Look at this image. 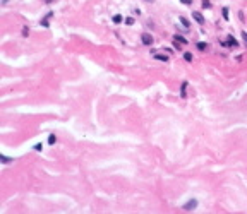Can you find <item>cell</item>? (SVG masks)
I'll return each mask as SVG.
<instances>
[{
  "mask_svg": "<svg viewBox=\"0 0 247 214\" xmlns=\"http://www.w3.org/2000/svg\"><path fill=\"white\" fill-rule=\"evenodd\" d=\"M223 45H225V46H230V48H235V46H238V41L235 38H233V36H232V34H228L227 36V39H225V43H223Z\"/></svg>",
  "mask_w": 247,
  "mask_h": 214,
  "instance_id": "1",
  "label": "cell"
},
{
  "mask_svg": "<svg viewBox=\"0 0 247 214\" xmlns=\"http://www.w3.org/2000/svg\"><path fill=\"white\" fill-rule=\"evenodd\" d=\"M141 41H142V45L151 46V45H153V36L148 34V33H142V34H141Z\"/></svg>",
  "mask_w": 247,
  "mask_h": 214,
  "instance_id": "2",
  "label": "cell"
},
{
  "mask_svg": "<svg viewBox=\"0 0 247 214\" xmlns=\"http://www.w3.org/2000/svg\"><path fill=\"white\" fill-rule=\"evenodd\" d=\"M196 207H198V200H196V199H192V200H189L187 204H184L182 209H184V211H187V213H190V211H194Z\"/></svg>",
  "mask_w": 247,
  "mask_h": 214,
  "instance_id": "3",
  "label": "cell"
},
{
  "mask_svg": "<svg viewBox=\"0 0 247 214\" xmlns=\"http://www.w3.org/2000/svg\"><path fill=\"white\" fill-rule=\"evenodd\" d=\"M151 55H153L156 60H160V62H168V55L167 53L163 55V53H160V51H156V50H151Z\"/></svg>",
  "mask_w": 247,
  "mask_h": 214,
  "instance_id": "4",
  "label": "cell"
},
{
  "mask_svg": "<svg viewBox=\"0 0 247 214\" xmlns=\"http://www.w3.org/2000/svg\"><path fill=\"white\" fill-rule=\"evenodd\" d=\"M192 19L196 21L198 24H201V26L204 24V17H203V14H201V12H192Z\"/></svg>",
  "mask_w": 247,
  "mask_h": 214,
  "instance_id": "5",
  "label": "cell"
},
{
  "mask_svg": "<svg viewBox=\"0 0 247 214\" xmlns=\"http://www.w3.org/2000/svg\"><path fill=\"white\" fill-rule=\"evenodd\" d=\"M187 86H189V82L184 81L182 86H180V98H187Z\"/></svg>",
  "mask_w": 247,
  "mask_h": 214,
  "instance_id": "6",
  "label": "cell"
},
{
  "mask_svg": "<svg viewBox=\"0 0 247 214\" xmlns=\"http://www.w3.org/2000/svg\"><path fill=\"white\" fill-rule=\"evenodd\" d=\"M196 46H198L199 51H206L209 46H208V43H204V41H199V43H196Z\"/></svg>",
  "mask_w": 247,
  "mask_h": 214,
  "instance_id": "7",
  "label": "cell"
},
{
  "mask_svg": "<svg viewBox=\"0 0 247 214\" xmlns=\"http://www.w3.org/2000/svg\"><path fill=\"white\" fill-rule=\"evenodd\" d=\"M52 16H53V12H48V14H47V17H45V19L40 22L43 28H48V21H50V17H52Z\"/></svg>",
  "mask_w": 247,
  "mask_h": 214,
  "instance_id": "8",
  "label": "cell"
},
{
  "mask_svg": "<svg viewBox=\"0 0 247 214\" xmlns=\"http://www.w3.org/2000/svg\"><path fill=\"white\" fill-rule=\"evenodd\" d=\"M173 39H175L177 43H180V45H187V39L184 38V36H180V34H177V36H173Z\"/></svg>",
  "mask_w": 247,
  "mask_h": 214,
  "instance_id": "9",
  "label": "cell"
},
{
  "mask_svg": "<svg viewBox=\"0 0 247 214\" xmlns=\"http://www.w3.org/2000/svg\"><path fill=\"white\" fill-rule=\"evenodd\" d=\"M112 21H113V22H115V24H120V22H122V21H124V17H122V16H120V14H115V16H113V17H112Z\"/></svg>",
  "mask_w": 247,
  "mask_h": 214,
  "instance_id": "10",
  "label": "cell"
},
{
  "mask_svg": "<svg viewBox=\"0 0 247 214\" xmlns=\"http://www.w3.org/2000/svg\"><path fill=\"white\" fill-rule=\"evenodd\" d=\"M221 14H223V19H225V21H228V19H230V17H228V7H223Z\"/></svg>",
  "mask_w": 247,
  "mask_h": 214,
  "instance_id": "11",
  "label": "cell"
},
{
  "mask_svg": "<svg viewBox=\"0 0 247 214\" xmlns=\"http://www.w3.org/2000/svg\"><path fill=\"white\" fill-rule=\"evenodd\" d=\"M55 142H57V137H55V136H53V134H52V136L48 137V144H50V146H53Z\"/></svg>",
  "mask_w": 247,
  "mask_h": 214,
  "instance_id": "12",
  "label": "cell"
},
{
  "mask_svg": "<svg viewBox=\"0 0 247 214\" xmlns=\"http://www.w3.org/2000/svg\"><path fill=\"white\" fill-rule=\"evenodd\" d=\"M203 9H211V2L209 0H203Z\"/></svg>",
  "mask_w": 247,
  "mask_h": 214,
  "instance_id": "13",
  "label": "cell"
},
{
  "mask_svg": "<svg viewBox=\"0 0 247 214\" xmlns=\"http://www.w3.org/2000/svg\"><path fill=\"white\" fill-rule=\"evenodd\" d=\"M184 58H185V62H192V53H184Z\"/></svg>",
  "mask_w": 247,
  "mask_h": 214,
  "instance_id": "14",
  "label": "cell"
},
{
  "mask_svg": "<svg viewBox=\"0 0 247 214\" xmlns=\"http://www.w3.org/2000/svg\"><path fill=\"white\" fill-rule=\"evenodd\" d=\"M178 19H180V22H182V24H184L185 28H189V21L185 19V17H178Z\"/></svg>",
  "mask_w": 247,
  "mask_h": 214,
  "instance_id": "15",
  "label": "cell"
},
{
  "mask_svg": "<svg viewBox=\"0 0 247 214\" xmlns=\"http://www.w3.org/2000/svg\"><path fill=\"white\" fill-rule=\"evenodd\" d=\"M125 22H127L129 26H130V24H134V17H127V19H125Z\"/></svg>",
  "mask_w": 247,
  "mask_h": 214,
  "instance_id": "16",
  "label": "cell"
},
{
  "mask_svg": "<svg viewBox=\"0 0 247 214\" xmlns=\"http://www.w3.org/2000/svg\"><path fill=\"white\" fill-rule=\"evenodd\" d=\"M28 34H29V28H24L22 29V36H28Z\"/></svg>",
  "mask_w": 247,
  "mask_h": 214,
  "instance_id": "17",
  "label": "cell"
},
{
  "mask_svg": "<svg viewBox=\"0 0 247 214\" xmlns=\"http://www.w3.org/2000/svg\"><path fill=\"white\" fill-rule=\"evenodd\" d=\"M180 2H182L184 5H190V4H192V0H180Z\"/></svg>",
  "mask_w": 247,
  "mask_h": 214,
  "instance_id": "18",
  "label": "cell"
},
{
  "mask_svg": "<svg viewBox=\"0 0 247 214\" xmlns=\"http://www.w3.org/2000/svg\"><path fill=\"white\" fill-rule=\"evenodd\" d=\"M2 161H4V163H9L10 158H5V156H2Z\"/></svg>",
  "mask_w": 247,
  "mask_h": 214,
  "instance_id": "19",
  "label": "cell"
},
{
  "mask_svg": "<svg viewBox=\"0 0 247 214\" xmlns=\"http://www.w3.org/2000/svg\"><path fill=\"white\" fill-rule=\"evenodd\" d=\"M34 149H36V151H41V149H43V146H41V144H36V146H34Z\"/></svg>",
  "mask_w": 247,
  "mask_h": 214,
  "instance_id": "20",
  "label": "cell"
},
{
  "mask_svg": "<svg viewBox=\"0 0 247 214\" xmlns=\"http://www.w3.org/2000/svg\"><path fill=\"white\" fill-rule=\"evenodd\" d=\"M242 36H244V41H246V43H247V33H244Z\"/></svg>",
  "mask_w": 247,
  "mask_h": 214,
  "instance_id": "21",
  "label": "cell"
},
{
  "mask_svg": "<svg viewBox=\"0 0 247 214\" xmlns=\"http://www.w3.org/2000/svg\"><path fill=\"white\" fill-rule=\"evenodd\" d=\"M43 2H45V4H52V2H53V0H43Z\"/></svg>",
  "mask_w": 247,
  "mask_h": 214,
  "instance_id": "22",
  "label": "cell"
}]
</instances>
